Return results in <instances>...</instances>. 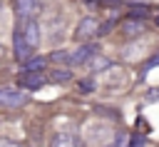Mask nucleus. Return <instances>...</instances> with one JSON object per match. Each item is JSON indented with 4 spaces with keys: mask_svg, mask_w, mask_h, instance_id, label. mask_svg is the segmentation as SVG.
Wrapping results in <instances>:
<instances>
[{
    "mask_svg": "<svg viewBox=\"0 0 159 147\" xmlns=\"http://www.w3.org/2000/svg\"><path fill=\"white\" fill-rule=\"evenodd\" d=\"M97 30H99V25H97L94 17H82L80 25L75 27V40H77V42H80V40H89V37L97 35Z\"/></svg>",
    "mask_w": 159,
    "mask_h": 147,
    "instance_id": "obj_4",
    "label": "nucleus"
},
{
    "mask_svg": "<svg viewBox=\"0 0 159 147\" xmlns=\"http://www.w3.org/2000/svg\"><path fill=\"white\" fill-rule=\"evenodd\" d=\"M50 147H84V142L75 132H55L50 140Z\"/></svg>",
    "mask_w": 159,
    "mask_h": 147,
    "instance_id": "obj_3",
    "label": "nucleus"
},
{
    "mask_svg": "<svg viewBox=\"0 0 159 147\" xmlns=\"http://www.w3.org/2000/svg\"><path fill=\"white\" fill-rule=\"evenodd\" d=\"M157 25H159V15H157Z\"/></svg>",
    "mask_w": 159,
    "mask_h": 147,
    "instance_id": "obj_17",
    "label": "nucleus"
},
{
    "mask_svg": "<svg viewBox=\"0 0 159 147\" xmlns=\"http://www.w3.org/2000/svg\"><path fill=\"white\" fill-rule=\"evenodd\" d=\"M27 102V95L15 87H0V105L2 107H20Z\"/></svg>",
    "mask_w": 159,
    "mask_h": 147,
    "instance_id": "obj_2",
    "label": "nucleus"
},
{
    "mask_svg": "<svg viewBox=\"0 0 159 147\" xmlns=\"http://www.w3.org/2000/svg\"><path fill=\"white\" fill-rule=\"evenodd\" d=\"M107 147H132V145H129V137H127V135H119V137H117L112 145H107Z\"/></svg>",
    "mask_w": 159,
    "mask_h": 147,
    "instance_id": "obj_14",
    "label": "nucleus"
},
{
    "mask_svg": "<svg viewBox=\"0 0 159 147\" xmlns=\"http://www.w3.org/2000/svg\"><path fill=\"white\" fill-rule=\"evenodd\" d=\"M0 10H2V0H0Z\"/></svg>",
    "mask_w": 159,
    "mask_h": 147,
    "instance_id": "obj_18",
    "label": "nucleus"
},
{
    "mask_svg": "<svg viewBox=\"0 0 159 147\" xmlns=\"http://www.w3.org/2000/svg\"><path fill=\"white\" fill-rule=\"evenodd\" d=\"M42 85H45V77L40 72H25V75H20V87H25V90H40Z\"/></svg>",
    "mask_w": 159,
    "mask_h": 147,
    "instance_id": "obj_9",
    "label": "nucleus"
},
{
    "mask_svg": "<svg viewBox=\"0 0 159 147\" xmlns=\"http://www.w3.org/2000/svg\"><path fill=\"white\" fill-rule=\"evenodd\" d=\"M17 30H20V35L25 37V42H27L32 50L40 45L42 35H40V25H37L35 20H20V22H17Z\"/></svg>",
    "mask_w": 159,
    "mask_h": 147,
    "instance_id": "obj_1",
    "label": "nucleus"
},
{
    "mask_svg": "<svg viewBox=\"0 0 159 147\" xmlns=\"http://www.w3.org/2000/svg\"><path fill=\"white\" fill-rule=\"evenodd\" d=\"M50 60L57 62V65H70V50H55L50 55Z\"/></svg>",
    "mask_w": 159,
    "mask_h": 147,
    "instance_id": "obj_12",
    "label": "nucleus"
},
{
    "mask_svg": "<svg viewBox=\"0 0 159 147\" xmlns=\"http://www.w3.org/2000/svg\"><path fill=\"white\" fill-rule=\"evenodd\" d=\"M12 45H15V60H17V62H27V60L32 57V47L25 42V37L20 35V30H15Z\"/></svg>",
    "mask_w": 159,
    "mask_h": 147,
    "instance_id": "obj_5",
    "label": "nucleus"
},
{
    "mask_svg": "<svg viewBox=\"0 0 159 147\" xmlns=\"http://www.w3.org/2000/svg\"><path fill=\"white\" fill-rule=\"evenodd\" d=\"M142 32H147V25H144V20H124L122 22V35L124 37H139Z\"/></svg>",
    "mask_w": 159,
    "mask_h": 147,
    "instance_id": "obj_8",
    "label": "nucleus"
},
{
    "mask_svg": "<svg viewBox=\"0 0 159 147\" xmlns=\"http://www.w3.org/2000/svg\"><path fill=\"white\" fill-rule=\"evenodd\" d=\"M84 65H87L89 70H107V67H112V62H109L104 55H99V52H94V55H92Z\"/></svg>",
    "mask_w": 159,
    "mask_h": 147,
    "instance_id": "obj_10",
    "label": "nucleus"
},
{
    "mask_svg": "<svg viewBox=\"0 0 159 147\" xmlns=\"http://www.w3.org/2000/svg\"><path fill=\"white\" fill-rule=\"evenodd\" d=\"M50 80H52V82H67V80H72V72H70V70H65V67H62V70L57 67V70H52Z\"/></svg>",
    "mask_w": 159,
    "mask_h": 147,
    "instance_id": "obj_13",
    "label": "nucleus"
},
{
    "mask_svg": "<svg viewBox=\"0 0 159 147\" xmlns=\"http://www.w3.org/2000/svg\"><path fill=\"white\" fill-rule=\"evenodd\" d=\"M0 57H2V45H0Z\"/></svg>",
    "mask_w": 159,
    "mask_h": 147,
    "instance_id": "obj_16",
    "label": "nucleus"
},
{
    "mask_svg": "<svg viewBox=\"0 0 159 147\" xmlns=\"http://www.w3.org/2000/svg\"><path fill=\"white\" fill-rule=\"evenodd\" d=\"M94 52H97V47H94V45H89V42H87V45H80L77 50H72V52H70V65H84Z\"/></svg>",
    "mask_w": 159,
    "mask_h": 147,
    "instance_id": "obj_6",
    "label": "nucleus"
},
{
    "mask_svg": "<svg viewBox=\"0 0 159 147\" xmlns=\"http://www.w3.org/2000/svg\"><path fill=\"white\" fill-rule=\"evenodd\" d=\"M25 65V72H42V67H45V57H30L27 62H22Z\"/></svg>",
    "mask_w": 159,
    "mask_h": 147,
    "instance_id": "obj_11",
    "label": "nucleus"
},
{
    "mask_svg": "<svg viewBox=\"0 0 159 147\" xmlns=\"http://www.w3.org/2000/svg\"><path fill=\"white\" fill-rule=\"evenodd\" d=\"M15 12L20 20H32L37 12V0H15Z\"/></svg>",
    "mask_w": 159,
    "mask_h": 147,
    "instance_id": "obj_7",
    "label": "nucleus"
},
{
    "mask_svg": "<svg viewBox=\"0 0 159 147\" xmlns=\"http://www.w3.org/2000/svg\"><path fill=\"white\" fill-rule=\"evenodd\" d=\"M80 90H82V92H92V90H94V82H92V80H82V82H80Z\"/></svg>",
    "mask_w": 159,
    "mask_h": 147,
    "instance_id": "obj_15",
    "label": "nucleus"
}]
</instances>
